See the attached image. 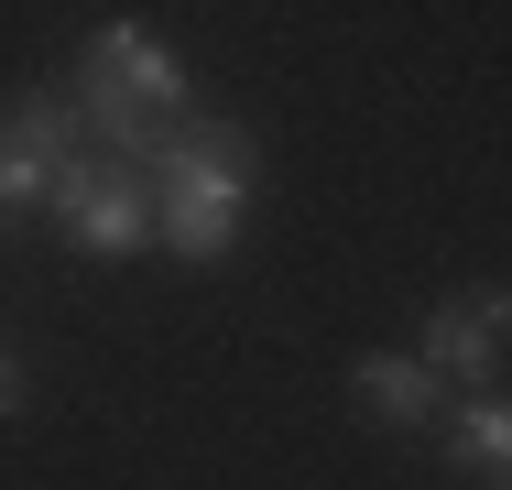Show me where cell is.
<instances>
[{
    "label": "cell",
    "mask_w": 512,
    "mask_h": 490,
    "mask_svg": "<svg viewBox=\"0 0 512 490\" xmlns=\"http://www.w3.org/2000/svg\"><path fill=\"white\" fill-rule=\"evenodd\" d=\"M142 164L164 175V196H153V240H164L175 262H229V251H240V218H251V196H262L251 131H240V120H175Z\"/></svg>",
    "instance_id": "1"
},
{
    "label": "cell",
    "mask_w": 512,
    "mask_h": 490,
    "mask_svg": "<svg viewBox=\"0 0 512 490\" xmlns=\"http://www.w3.org/2000/svg\"><path fill=\"white\" fill-rule=\"evenodd\" d=\"M186 55L153 33V22H99L88 33V66H77V120L88 142H120V164H142L175 120H186Z\"/></svg>",
    "instance_id": "2"
},
{
    "label": "cell",
    "mask_w": 512,
    "mask_h": 490,
    "mask_svg": "<svg viewBox=\"0 0 512 490\" xmlns=\"http://www.w3.org/2000/svg\"><path fill=\"white\" fill-rule=\"evenodd\" d=\"M55 218H66V251H88V262H131V251H153V186H142V164H66L55 175Z\"/></svg>",
    "instance_id": "3"
},
{
    "label": "cell",
    "mask_w": 512,
    "mask_h": 490,
    "mask_svg": "<svg viewBox=\"0 0 512 490\" xmlns=\"http://www.w3.org/2000/svg\"><path fill=\"white\" fill-rule=\"evenodd\" d=\"M66 164H88L77 98H22V109H0V218H22L33 196H55Z\"/></svg>",
    "instance_id": "4"
},
{
    "label": "cell",
    "mask_w": 512,
    "mask_h": 490,
    "mask_svg": "<svg viewBox=\"0 0 512 490\" xmlns=\"http://www.w3.org/2000/svg\"><path fill=\"white\" fill-rule=\"evenodd\" d=\"M436 382H491L502 371V294H436L425 305V349H414Z\"/></svg>",
    "instance_id": "5"
},
{
    "label": "cell",
    "mask_w": 512,
    "mask_h": 490,
    "mask_svg": "<svg viewBox=\"0 0 512 490\" xmlns=\"http://www.w3.org/2000/svg\"><path fill=\"white\" fill-rule=\"evenodd\" d=\"M349 403H360L371 425H404V436H414V425L447 414V382H436L425 360H382V349H371V360L349 371Z\"/></svg>",
    "instance_id": "6"
},
{
    "label": "cell",
    "mask_w": 512,
    "mask_h": 490,
    "mask_svg": "<svg viewBox=\"0 0 512 490\" xmlns=\"http://www.w3.org/2000/svg\"><path fill=\"white\" fill-rule=\"evenodd\" d=\"M458 458H469L480 480L512 469V414H502V403H469V414H458Z\"/></svg>",
    "instance_id": "7"
},
{
    "label": "cell",
    "mask_w": 512,
    "mask_h": 490,
    "mask_svg": "<svg viewBox=\"0 0 512 490\" xmlns=\"http://www.w3.org/2000/svg\"><path fill=\"white\" fill-rule=\"evenodd\" d=\"M0 414H33V371H22L11 349H0Z\"/></svg>",
    "instance_id": "8"
}]
</instances>
